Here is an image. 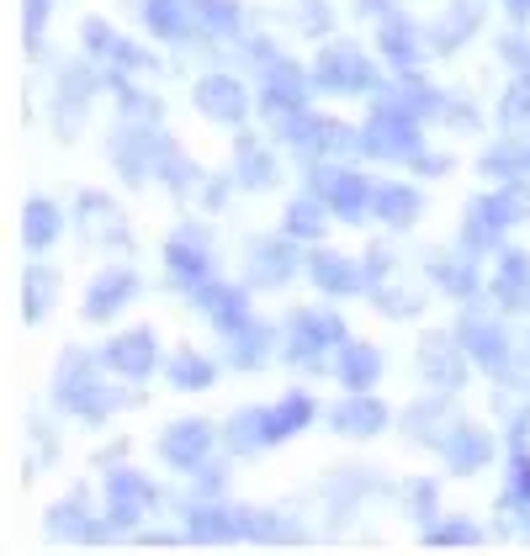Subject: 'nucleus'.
Returning a JSON list of instances; mask_svg holds the SVG:
<instances>
[{"mask_svg":"<svg viewBox=\"0 0 530 556\" xmlns=\"http://www.w3.org/2000/svg\"><path fill=\"white\" fill-rule=\"evenodd\" d=\"M361 149L377 160H414L419 154V117H408L393 96H382L371 106V123L361 132Z\"/></svg>","mask_w":530,"mask_h":556,"instance_id":"nucleus-1","label":"nucleus"},{"mask_svg":"<svg viewBox=\"0 0 530 556\" xmlns=\"http://www.w3.org/2000/svg\"><path fill=\"white\" fill-rule=\"evenodd\" d=\"M59 408H70L80 419H101L112 408L106 387L96 382V361L90 355H64L59 361Z\"/></svg>","mask_w":530,"mask_h":556,"instance_id":"nucleus-2","label":"nucleus"},{"mask_svg":"<svg viewBox=\"0 0 530 556\" xmlns=\"http://www.w3.org/2000/svg\"><path fill=\"white\" fill-rule=\"evenodd\" d=\"M313 80L329 90V96H361V90H377V70H371V59L361 48L335 43V48H324Z\"/></svg>","mask_w":530,"mask_h":556,"instance_id":"nucleus-3","label":"nucleus"},{"mask_svg":"<svg viewBox=\"0 0 530 556\" xmlns=\"http://www.w3.org/2000/svg\"><path fill=\"white\" fill-rule=\"evenodd\" d=\"M371 180H361L355 170H329V165H313V197L340 217H361L371 213Z\"/></svg>","mask_w":530,"mask_h":556,"instance_id":"nucleus-4","label":"nucleus"},{"mask_svg":"<svg viewBox=\"0 0 530 556\" xmlns=\"http://www.w3.org/2000/svg\"><path fill=\"white\" fill-rule=\"evenodd\" d=\"M213 440H218V429L207 419H180V425H171V434H160V456L180 471H197L202 456L213 451Z\"/></svg>","mask_w":530,"mask_h":556,"instance_id":"nucleus-5","label":"nucleus"},{"mask_svg":"<svg viewBox=\"0 0 530 556\" xmlns=\"http://www.w3.org/2000/svg\"><path fill=\"white\" fill-rule=\"evenodd\" d=\"M261 106L270 117H287V112H303L308 106V75L287 59L265 64V90H261Z\"/></svg>","mask_w":530,"mask_h":556,"instance_id":"nucleus-6","label":"nucleus"},{"mask_svg":"<svg viewBox=\"0 0 530 556\" xmlns=\"http://www.w3.org/2000/svg\"><path fill=\"white\" fill-rule=\"evenodd\" d=\"M101 366H112V371H123V377H149L154 366H160V344L149 329H128L123 340H112L101 350Z\"/></svg>","mask_w":530,"mask_h":556,"instance_id":"nucleus-7","label":"nucleus"},{"mask_svg":"<svg viewBox=\"0 0 530 556\" xmlns=\"http://www.w3.org/2000/svg\"><path fill=\"white\" fill-rule=\"evenodd\" d=\"M244 106H250V96L234 75H207L197 86V112L213 117V123H244Z\"/></svg>","mask_w":530,"mask_h":556,"instance_id":"nucleus-8","label":"nucleus"},{"mask_svg":"<svg viewBox=\"0 0 530 556\" xmlns=\"http://www.w3.org/2000/svg\"><path fill=\"white\" fill-rule=\"evenodd\" d=\"M197 307L218 324L223 334H239L250 324V302H244V287H223V281H202L197 287Z\"/></svg>","mask_w":530,"mask_h":556,"instance_id":"nucleus-9","label":"nucleus"},{"mask_svg":"<svg viewBox=\"0 0 530 556\" xmlns=\"http://www.w3.org/2000/svg\"><path fill=\"white\" fill-rule=\"evenodd\" d=\"M106 498H112V525H132L143 509H154V504H160L154 482H143L138 471H117V477H106Z\"/></svg>","mask_w":530,"mask_h":556,"instance_id":"nucleus-10","label":"nucleus"},{"mask_svg":"<svg viewBox=\"0 0 530 556\" xmlns=\"http://www.w3.org/2000/svg\"><path fill=\"white\" fill-rule=\"evenodd\" d=\"M504 228H509V213H504V202H499V197H478V202L467 207V228H462V244H467V250H499Z\"/></svg>","mask_w":530,"mask_h":556,"instance_id":"nucleus-11","label":"nucleus"},{"mask_svg":"<svg viewBox=\"0 0 530 556\" xmlns=\"http://www.w3.org/2000/svg\"><path fill=\"white\" fill-rule=\"evenodd\" d=\"M132 292H138V276H132L128 265H123V270H101V276L90 281V292H86V318H90V324L112 318V313H117Z\"/></svg>","mask_w":530,"mask_h":556,"instance_id":"nucleus-12","label":"nucleus"},{"mask_svg":"<svg viewBox=\"0 0 530 556\" xmlns=\"http://www.w3.org/2000/svg\"><path fill=\"white\" fill-rule=\"evenodd\" d=\"M250 260H255V270H250V281H255V287H281V281L298 270V260H292V233L250 244Z\"/></svg>","mask_w":530,"mask_h":556,"instance_id":"nucleus-13","label":"nucleus"},{"mask_svg":"<svg viewBox=\"0 0 530 556\" xmlns=\"http://www.w3.org/2000/svg\"><path fill=\"white\" fill-rule=\"evenodd\" d=\"M462 344L472 350V361H478L483 371H504V366H509V340H504L499 324L467 318V324H462Z\"/></svg>","mask_w":530,"mask_h":556,"instance_id":"nucleus-14","label":"nucleus"},{"mask_svg":"<svg viewBox=\"0 0 530 556\" xmlns=\"http://www.w3.org/2000/svg\"><path fill=\"white\" fill-rule=\"evenodd\" d=\"M335 377L351 387V392H371V382L382 377V355L371 350V344H340V355H335Z\"/></svg>","mask_w":530,"mask_h":556,"instance_id":"nucleus-15","label":"nucleus"},{"mask_svg":"<svg viewBox=\"0 0 530 556\" xmlns=\"http://www.w3.org/2000/svg\"><path fill=\"white\" fill-rule=\"evenodd\" d=\"M165 260H171V276H176L180 287H202V281H207V270H213V260H207V244H197V233H191V228L171 239Z\"/></svg>","mask_w":530,"mask_h":556,"instance_id":"nucleus-16","label":"nucleus"},{"mask_svg":"<svg viewBox=\"0 0 530 556\" xmlns=\"http://www.w3.org/2000/svg\"><path fill=\"white\" fill-rule=\"evenodd\" d=\"M329 425L340 429V434H377V429L388 425V408H382L371 392H351V397L329 414Z\"/></svg>","mask_w":530,"mask_h":556,"instance_id":"nucleus-17","label":"nucleus"},{"mask_svg":"<svg viewBox=\"0 0 530 556\" xmlns=\"http://www.w3.org/2000/svg\"><path fill=\"white\" fill-rule=\"evenodd\" d=\"M441 451L456 471H478V467H488V456H493V440L472 425H451V440H441Z\"/></svg>","mask_w":530,"mask_h":556,"instance_id":"nucleus-18","label":"nucleus"},{"mask_svg":"<svg viewBox=\"0 0 530 556\" xmlns=\"http://www.w3.org/2000/svg\"><path fill=\"white\" fill-rule=\"evenodd\" d=\"M223 440H228V451H239V456L276 445V440H270V408H244V414H234L228 429H223Z\"/></svg>","mask_w":530,"mask_h":556,"instance_id":"nucleus-19","label":"nucleus"},{"mask_svg":"<svg viewBox=\"0 0 530 556\" xmlns=\"http://www.w3.org/2000/svg\"><path fill=\"white\" fill-rule=\"evenodd\" d=\"M250 519H255V514L202 504V509H191V535H197V541H234V535H244V530H250Z\"/></svg>","mask_w":530,"mask_h":556,"instance_id":"nucleus-20","label":"nucleus"},{"mask_svg":"<svg viewBox=\"0 0 530 556\" xmlns=\"http://www.w3.org/2000/svg\"><path fill=\"white\" fill-rule=\"evenodd\" d=\"M419 361H425L430 382L441 387V392H456V387H462V377H467V361H462V355L451 350V340H445V334H430Z\"/></svg>","mask_w":530,"mask_h":556,"instance_id":"nucleus-21","label":"nucleus"},{"mask_svg":"<svg viewBox=\"0 0 530 556\" xmlns=\"http://www.w3.org/2000/svg\"><path fill=\"white\" fill-rule=\"evenodd\" d=\"M371 213H377V223H388V228H408L414 217H419V197L408 191V186H377L371 191Z\"/></svg>","mask_w":530,"mask_h":556,"instance_id":"nucleus-22","label":"nucleus"},{"mask_svg":"<svg viewBox=\"0 0 530 556\" xmlns=\"http://www.w3.org/2000/svg\"><path fill=\"white\" fill-rule=\"evenodd\" d=\"M530 292V255L520 250H509V255H499V276H493V298L509 302V307H520Z\"/></svg>","mask_w":530,"mask_h":556,"instance_id":"nucleus-23","label":"nucleus"},{"mask_svg":"<svg viewBox=\"0 0 530 556\" xmlns=\"http://www.w3.org/2000/svg\"><path fill=\"white\" fill-rule=\"evenodd\" d=\"M313 425V397L308 392H287V403L270 408V440H292Z\"/></svg>","mask_w":530,"mask_h":556,"instance_id":"nucleus-24","label":"nucleus"},{"mask_svg":"<svg viewBox=\"0 0 530 556\" xmlns=\"http://www.w3.org/2000/svg\"><path fill=\"white\" fill-rule=\"evenodd\" d=\"M143 22H149V33H160V38L180 43V38L191 33V22H197V16H186V5H180V0H143Z\"/></svg>","mask_w":530,"mask_h":556,"instance_id":"nucleus-25","label":"nucleus"},{"mask_svg":"<svg viewBox=\"0 0 530 556\" xmlns=\"http://www.w3.org/2000/svg\"><path fill=\"white\" fill-rule=\"evenodd\" d=\"M234 160H239V175H244V186H255V191H265V186H276V160L261 149V138H239V149H234Z\"/></svg>","mask_w":530,"mask_h":556,"instance_id":"nucleus-26","label":"nucleus"},{"mask_svg":"<svg viewBox=\"0 0 530 556\" xmlns=\"http://www.w3.org/2000/svg\"><path fill=\"white\" fill-rule=\"evenodd\" d=\"M430 276L441 281L445 292H456V298H472V292H478V270H472L467 260H456L451 250H436V255H430Z\"/></svg>","mask_w":530,"mask_h":556,"instance_id":"nucleus-27","label":"nucleus"},{"mask_svg":"<svg viewBox=\"0 0 530 556\" xmlns=\"http://www.w3.org/2000/svg\"><path fill=\"white\" fill-rule=\"evenodd\" d=\"M308 276L318 281V287H324V292H340V298H345V292H361V276L351 270V260L324 255V250L308 260Z\"/></svg>","mask_w":530,"mask_h":556,"instance_id":"nucleus-28","label":"nucleus"},{"mask_svg":"<svg viewBox=\"0 0 530 556\" xmlns=\"http://www.w3.org/2000/svg\"><path fill=\"white\" fill-rule=\"evenodd\" d=\"M191 16H197V27H202V33H218V38H228V33H239V27H244L239 0H191Z\"/></svg>","mask_w":530,"mask_h":556,"instance_id":"nucleus-29","label":"nucleus"},{"mask_svg":"<svg viewBox=\"0 0 530 556\" xmlns=\"http://www.w3.org/2000/svg\"><path fill=\"white\" fill-rule=\"evenodd\" d=\"M239 371H255V366H265L270 361V329H261V324H244L239 334H234V355H228Z\"/></svg>","mask_w":530,"mask_h":556,"instance_id":"nucleus-30","label":"nucleus"},{"mask_svg":"<svg viewBox=\"0 0 530 556\" xmlns=\"http://www.w3.org/2000/svg\"><path fill=\"white\" fill-rule=\"evenodd\" d=\"M382 53L408 75V70L419 64V33H414V22H388V27H382Z\"/></svg>","mask_w":530,"mask_h":556,"instance_id":"nucleus-31","label":"nucleus"},{"mask_svg":"<svg viewBox=\"0 0 530 556\" xmlns=\"http://www.w3.org/2000/svg\"><path fill=\"white\" fill-rule=\"evenodd\" d=\"M48 530L64 541V535H86V541H101V530L96 525H86V498L75 493V498H64L59 509L48 514Z\"/></svg>","mask_w":530,"mask_h":556,"instance_id":"nucleus-32","label":"nucleus"},{"mask_svg":"<svg viewBox=\"0 0 530 556\" xmlns=\"http://www.w3.org/2000/svg\"><path fill=\"white\" fill-rule=\"evenodd\" d=\"M59 228H64V223H59V207H53V202H43V197L27 202V228H22V233H27L33 250H48V244L59 239Z\"/></svg>","mask_w":530,"mask_h":556,"instance_id":"nucleus-33","label":"nucleus"},{"mask_svg":"<svg viewBox=\"0 0 530 556\" xmlns=\"http://www.w3.org/2000/svg\"><path fill=\"white\" fill-rule=\"evenodd\" d=\"M53 292H59V276H53L48 265H33V276H27V287H22V313L38 324L48 313V302H53Z\"/></svg>","mask_w":530,"mask_h":556,"instance_id":"nucleus-34","label":"nucleus"},{"mask_svg":"<svg viewBox=\"0 0 530 556\" xmlns=\"http://www.w3.org/2000/svg\"><path fill=\"white\" fill-rule=\"evenodd\" d=\"M324 223H329V207H324L318 197H303V202L287 207V233H292V239H318Z\"/></svg>","mask_w":530,"mask_h":556,"instance_id":"nucleus-35","label":"nucleus"},{"mask_svg":"<svg viewBox=\"0 0 530 556\" xmlns=\"http://www.w3.org/2000/svg\"><path fill=\"white\" fill-rule=\"evenodd\" d=\"M292 329L313 334L324 350H329V344H345V318H340V313H298V318H292Z\"/></svg>","mask_w":530,"mask_h":556,"instance_id":"nucleus-36","label":"nucleus"},{"mask_svg":"<svg viewBox=\"0 0 530 556\" xmlns=\"http://www.w3.org/2000/svg\"><path fill=\"white\" fill-rule=\"evenodd\" d=\"M213 377H218V371H213V361H202V355H176V361H171V382H176L180 392H202Z\"/></svg>","mask_w":530,"mask_h":556,"instance_id":"nucleus-37","label":"nucleus"},{"mask_svg":"<svg viewBox=\"0 0 530 556\" xmlns=\"http://www.w3.org/2000/svg\"><path fill=\"white\" fill-rule=\"evenodd\" d=\"M530 160L526 154H520V149H509V143H504V149H488L483 154V175H499V186H504V180H520V170H526Z\"/></svg>","mask_w":530,"mask_h":556,"instance_id":"nucleus-38","label":"nucleus"},{"mask_svg":"<svg viewBox=\"0 0 530 556\" xmlns=\"http://www.w3.org/2000/svg\"><path fill=\"white\" fill-rule=\"evenodd\" d=\"M472 27H478V5H462V16H445L441 27H436V33H430V43L441 48H451V43H462V38H467V33H472Z\"/></svg>","mask_w":530,"mask_h":556,"instance_id":"nucleus-39","label":"nucleus"},{"mask_svg":"<svg viewBox=\"0 0 530 556\" xmlns=\"http://www.w3.org/2000/svg\"><path fill=\"white\" fill-rule=\"evenodd\" d=\"M499 202H504L509 223H526L530 217V180H504V186H499Z\"/></svg>","mask_w":530,"mask_h":556,"instance_id":"nucleus-40","label":"nucleus"},{"mask_svg":"<svg viewBox=\"0 0 530 556\" xmlns=\"http://www.w3.org/2000/svg\"><path fill=\"white\" fill-rule=\"evenodd\" d=\"M430 541H436V546H478L483 535H478L472 525H462V519H456V525H436V530H430Z\"/></svg>","mask_w":530,"mask_h":556,"instance_id":"nucleus-41","label":"nucleus"},{"mask_svg":"<svg viewBox=\"0 0 530 556\" xmlns=\"http://www.w3.org/2000/svg\"><path fill=\"white\" fill-rule=\"evenodd\" d=\"M377 298H382V313H393V318H408V313H419V298H414V292H403V287H382Z\"/></svg>","mask_w":530,"mask_h":556,"instance_id":"nucleus-42","label":"nucleus"},{"mask_svg":"<svg viewBox=\"0 0 530 556\" xmlns=\"http://www.w3.org/2000/svg\"><path fill=\"white\" fill-rule=\"evenodd\" d=\"M117 96H123V112H128V117H143V123H154V117H160V106H154L143 90H128V86H123Z\"/></svg>","mask_w":530,"mask_h":556,"instance_id":"nucleus-43","label":"nucleus"},{"mask_svg":"<svg viewBox=\"0 0 530 556\" xmlns=\"http://www.w3.org/2000/svg\"><path fill=\"white\" fill-rule=\"evenodd\" d=\"M509 498H530V456L526 451H515V462H509Z\"/></svg>","mask_w":530,"mask_h":556,"instance_id":"nucleus-44","label":"nucleus"},{"mask_svg":"<svg viewBox=\"0 0 530 556\" xmlns=\"http://www.w3.org/2000/svg\"><path fill=\"white\" fill-rule=\"evenodd\" d=\"M520 117H530V75L509 90V101H504V123H520Z\"/></svg>","mask_w":530,"mask_h":556,"instance_id":"nucleus-45","label":"nucleus"},{"mask_svg":"<svg viewBox=\"0 0 530 556\" xmlns=\"http://www.w3.org/2000/svg\"><path fill=\"white\" fill-rule=\"evenodd\" d=\"M106 59H112V64H123V70H149V59L138 53V43H123V38L112 43V53H106Z\"/></svg>","mask_w":530,"mask_h":556,"instance_id":"nucleus-46","label":"nucleus"},{"mask_svg":"<svg viewBox=\"0 0 530 556\" xmlns=\"http://www.w3.org/2000/svg\"><path fill=\"white\" fill-rule=\"evenodd\" d=\"M197 493L218 498V493H223V471L218 467H197Z\"/></svg>","mask_w":530,"mask_h":556,"instance_id":"nucleus-47","label":"nucleus"},{"mask_svg":"<svg viewBox=\"0 0 530 556\" xmlns=\"http://www.w3.org/2000/svg\"><path fill=\"white\" fill-rule=\"evenodd\" d=\"M112 43H117V38L106 33V22H90V27H86V48H96V53H112Z\"/></svg>","mask_w":530,"mask_h":556,"instance_id":"nucleus-48","label":"nucleus"},{"mask_svg":"<svg viewBox=\"0 0 530 556\" xmlns=\"http://www.w3.org/2000/svg\"><path fill=\"white\" fill-rule=\"evenodd\" d=\"M48 22V0H27V38H38Z\"/></svg>","mask_w":530,"mask_h":556,"instance_id":"nucleus-49","label":"nucleus"},{"mask_svg":"<svg viewBox=\"0 0 530 556\" xmlns=\"http://www.w3.org/2000/svg\"><path fill=\"white\" fill-rule=\"evenodd\" d=\"M366 270H371V281H382V276L393 270V255H388V250H371V255H366Z\"/></svg>","mask_w":530,"mask_h":556,"instance_id":"nucleus-50","label":"nucleus"},{"mask_svg":"<svg viewBox=\"0 0 530 556\" xmlns=\"http://www.w3.org/2000/svg\"><path fill=\"white\" fill-rule=\"evenodd\" d=\"M414 170H425V175H441V170H445V160H441V154H414Z\"/></svg>","mask_w":530,"mask_h":556,"instance_id":"nucleus-51","label":"nucleus"},{"mask_svg":"<svg viewBox=\"0 0 530 556\" xmlns=\"http://www.w3.org/2000/svg\"><path fill=\"white\" fill-rule=\"evenodd\" d=\"M504 53H509V59H515L520 70H526V64H530V48L520 43V38H509V43H504Z\"/></svg>","mask_w":530,"mask_h":556,"instance_id":"nucleus-52","label":"nucleus"},{"mask_svg":"<svg viewBox=\"0 0 530 556\" xmlns=\"http://www.w3.org/2000/svg\"><path fill=\"white\" fill-rule=\"evenodd\" d=\"M361 5V16H388V0H355Z\"/></svg>","mask_w":530,"mask_h":556,"instance_id":"nucleus-53","label":"nucleus"},{"mask_svg":"<svg viewBox=\"0 0 530 556\" xmlns=\"http://www.w3.org/2000/svg\"><path fill=\"white\" fill-rule=\"evenodd\" d=\"M504 5H509L515 16H530V0H504Z\"/></svg>","mask_w":530,"mask_h":556,"instance_id":"nucleus-54","label":"nucleus"},{"mask_svg":"<svg viewBox=\"0 0 530 556\" xmlns=\"http://www.w3.org/2000/svg\"><path fill=\"white\" fill-rule=\"evenodd\" d=\"M526 160H530V149H526Z\"/></svg>","mask_w":530,"mask_h":556,"instance_id":"nucleus-55","label":"nucleus"}]
</instances>
